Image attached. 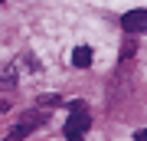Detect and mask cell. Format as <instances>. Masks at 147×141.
<instances>
[{
	"label": "cell",
	"mask_w": 147,
	"mask_h": 141,
	"mask_svg": "<svg viewBox=\"0 0 147 141\" xmlns=\"http://www.w3.org/2000/svg\"><path fill=\"white\" fill-rule=\"evenodd\" d=\"M42 121H46V115H42V112H30L26 118H20L10 131H7V138H3V141H23V138H26L36 125H42Z\"/></svg>",
	"instance_id": "7a4b0ae2"
},
{
	"label": "cell",
	"mask_w": 147,
	"mask_h": 141,
	"mask_svg": "<svg viewBox=\"0 0 147 141\" xmlns=\"http://www.w3.org/2000/svg\"><path fill=\"white\" fill-rule=\"evenodd\" d=\"M121 56H124V59H131V56H134V43H124V52H121Z\"/></svg>",
	"instance_id": "8992f818"
},
{
	"label": "cell",
	"mask_w": 147,
	"mask_h": 141,
	"mask_svg": "<svg viewBox=\"0 0 147 141\" xmlns=\"http://www.w3.org/2000/svg\"><path fill=\"white\" fill-rule=\"evenodd\" d=\"M69 108H72V115H69V121H65V138H69V141H82L85 128L92 125L88 105H85V102H72Z\"/></svg>",
	"instance_id": "6da1fadb"
},
{
	"label": "cell",
	"mask_w": 147,
	"mask_h": 141,
	"mask_svg": "<svg viewBox=\"0 0 147 141\" xmlns=\"http://www.w3.org/2000/svg\"><path fill=\"white\" fill-rule=\"evenodd\" d=\"M121 26H124V33H144L147 30V10H127L121 16Z\"/></svg>",
	"instance_id": "3957f363"
},
{
	"label": "cell",
	"mask_w": 147,
	"mask_h": 141,
	"mask_svg": "<svg viewBox=\"0 0 147 141\" xmlns=\"http://www.w3.org/2000/svg\"><path fill=\"white\" fill-rule=\"evenodd\" d=\"M134 141H147V128H144V131H137V135H134Z\"/></svg>",
	"instance_id": "52a82bcc"
},
{
	"label": "cell",
	"mask_w": 147,
	"mask_h": 141,
	"mask_svg": "<svg viewBox=\"0 0 147 141\" xmlns=\"http://www.w3.org/2000/svg\"><path fill=\"white\" fill-rule=\"evenodd\" d=\"M59 102H62L59 95H42V99H39V105H59Z\"/></svg>",
	"instance_id": "5b68a950"
},
{
	"label": "cell",
	"mask_w": 147,
	"mask_h": 141,
	"mask_svg": "<svg viewBox=\"0 0 147 141\" xmlns=\"http://www.w3.org/2000/svg\"><path fill=\"white\" fill-rule=\"evenodd\" d=\"M92 59H95V52H92L88 46H75V52H72V66L88 69V66H92Z\"/></svg>",
	"instance_id": "277c9868"
}]
</instances>
